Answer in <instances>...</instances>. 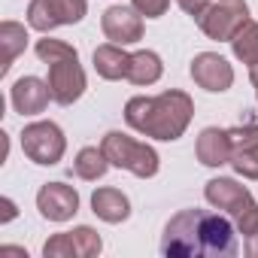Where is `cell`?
Masks as SVG:
<instances>
[{"instance_id":"d6986e66","label":"cell","mask_w":258,"mask_h":258,"mask_svg":"<svg viewBox=\"0 0 258 258\" xmlns=\"http://www.w3.org/2000/svg\"><path fill=\"white\" fill-rule=\"evenodd\" d=\"M106 170H109V158H106L103 149H97V146L79 149V155H76V161H73V173H76L79 179L94 182V179H100Z\"/></svg>"},{"instance_id":"603a6c76","label":"cell","mask_w":258,"mask_h":258,"mask_svg":"<svg viewBox=\"0 0 258 258\" xmlns=\"http://www.w3.org/2000/svg\"><path fill=\"white\" fill-rule=\"evenodd\" d=\"M134 4V10L140 13V16H146V19H161L164 13H167V7H170V0H131Z\"/></svg>"},{"instance_id":"7c38bea8","label":"cell","mask_w":258,"mask_h":258,"mask_svg":"<svg viewBox=\"0 0 258 258\" xmlns=\"http://www.w3.org/2000/svg\"><path fill=\"white\" fill-rule=\"evenodd\" d=\"M100 28L106 34V40H112L118 46H131V43L143 40V16L134 7H109L100 19Z\"/></svg>"},{"instance_id":"52a82bcc","label":"cell","mask_w":258,"mask_h":258,"mask_svg":"<svg viewBox=\"0 0 258 258\" xmlns=\"http://www.w3.org/2000/svg\"><path fill=\"white\" fill-rule=\"evenodd\" d=\"M88 13L85 0H31L28 7V25L40 34H49L61 25H76Z\"/></svg>"},{"instance_id":"5b68a950","label":"cell","mask_w":258,"mask_h":258,"mask_svg":"<svg viewBox=\"0 0 258 258\" xmlns=\"http://www.w3.org/2000/svg\"><path fill=\"white\" fill-rule=\"evenodd\" d=\"M195 22L201 25V31L210 40L231 43L237 31L249 22V7H246V0H213Z\"/></svg>"},{"instance_id":"8fae6325","label":"cell","mask_w":258,"mask_h":258,"mask_svg":"<svg viewBox=\"0 0 258 258\" xmlns=\"http://www.w3.org/2000/svg\"><path fill=\"white\" fill-rule=\"evenodd\" d=\"M191 79L204 91L219 94V91H228L234 85V67L222 55H216V52H201L191 61Z\"/></svg>"},{"instance_id":"4fadbf2b","label":"cell","mask_w":258,"mask_h":258,"mask_svg":"<svg viewBox=\"0 0 258 258\" xmlns=\"http://www.w3.org/2000/svg\"><path fill=\"white\" fill-rule=\"evenodd\" d=\"M10 100H13L16 112H22V115H40V112L49 106L52 91H49V82H43V79H37V76H22V79L13 85Z\"/></svg>"},{"instance_id":"3957f363","label":"cell","mask_w":258,"mask_h":258,"mask_svg":"<svg viewBox=\"0 0 258 258\" xmlns=\"http://www.w3.org/2000/svg\"><path fill=\"white\" fill-rule=\"evenodd\" d=\"M204 198L216 210L228 213L243 237H249V234L258 231V204H255V198L249 195L246 185H240L234 179H225V176H216V179L207 182Z\"/></svg>"},{"instance_id":"44dd1931","label":"cell","mask_w":258,"mask_h":258,"mask_svg":"<svg viewBox=\"0 0 258 258\" xmlns=\"http://www.w3.org/2000/svg\"><path fill=\"white\" fill-rule=\"evenodd\" d=\"M70 55H79L70 43H64V40H52V37H46V40H37V58L49 67L52 61H61V58H70Z\"/></svg>"},{"instance_id":"8992f818","label":"cell","mask_w":258,"mask_h":258,"mask_svg":"<svg viewBox=\"0 0 258 258\" xmlns=\"http://www.w3.org/2000/svg\"><path fill=\"white\" fill-rule=\"evenodd\" d=\"M22 149L34 164L52 167L64 158L67 140H64V131L55 121H34L22 131Z\"/></svg>"},{"instance_id":"6da1fadb","label":"cell","mask_w":258,"mask_h":258,"mask_svg":"<svg viewBox=\"0 0 258 258\" xmlns=\"http://www.w3.org/2000/svg\"><path fill=\"white\" fill-rule=\"evenodd\" d=\"M240 249L231 216L207 210H179L161 234V255L167 258H234Z\"/></svg>"},{"instance_id":"2e32d148","label":"cell","mask_w":258,"mask_h":258,"mask_svg":"<svg viewBox=\"0 0 258 258\" xmlns=\"http://www.w3.org/2000/svg\"><path fill=\"white\" fill-rule=\"evenodd\" d=\"M127 67H131V55L118 43H106L94 49V70L103 79H127Z\"/></svg>"},{"instance_id":"9c48e42d","label":"cell","mask_w":258,"mask_h":258,"mask_svg":"<svg viewBox=\"0 0 258 258\" xmlns=\"http://www.w3.org/2000/svg\"><path fill=\"white\" fill-rule=\"evenodd\" d=\"M100 249H103L100 234L88 225H79L73 231L49 237L43 246V255L46 258H94V255H100Z\"/></svg>"},{"instance_id":"277c9868","label":"cell","mask_w":258,"mask_h":258,"mask_svg":"<svg viewBox=\"0 0 258 258\" xmlns=\"http://www.w3.org/2000/svg\"><path fill=\"white\" fill-rule=\"evenodd\" d=\"M100 149L106 152L109 164H115V167H121V170H127V173H134V176H140V179H152V176L158 173V164H161V161H158V152H155L149 143H140V140L127 137V134H121V131L103 134Z\"/></svg>"},{"instance_id":"cb8c5ba5","label":"cell","mask_w":258,"mask_h":258,"mask_svg":"<svg viewBox=\"0 0 258 258\" xmlns=\"http://www.w3.org/2000/svg\"><path fill=\"white\" fill-rule=\"evenodd\" d=\"M176 4H179V7H182L188 16H191V19H198V16H201L207 7H210V0H176Z\"/></svg>"},{"instance_id":"5bb4252c","label":"cell","mask_w":258,"mask_h":258,"mask_svg":"<svg viewBox=\"0 0 258 258\" xmlns=\"http://www.w3.org/2000/svg\"><path fill=\"white\" fill-rule=\"evenodd\" d=\"M195 155L204 167H222V164H231V137L222 127H204L201 137H198V146H195Z\"/></svg>"},{"instance_id":"484cf974","label":"cell","mask_w":258,"mask_h":258,"mask_svg":"<svg viewBox=\"0 0 258 258\" xmlns=\"http://www.w3.org/2000/svg\"><path fill=\"white\" fill-rule=\"evenodd\" d=\"M246 255H252V258H258V231L246 237Z\"/></svg>"},{"instance_id":"ac0fdd59","label":"cell","mask_w":258,"mask_h":258,"mask_svg":"<svg viewBox=\"0 0 258 258\" xmlns=\"http://www.w3.org/2000/svg\"><path fill=\"white\" fill-rule=\"evenodd\" d=\"M164 73V64L155 52L149 49H140L131 55V67H127V82H134V85H152L158 82Z\"/></svg>"},{"instance_id":"d4e9b609","label":"cell","mask_w":258,"mask_h":258,"mask_svg":"<svg viewBox=\"0 0 258 258\" xmlns=\"http://www.w3.org/2000/svg\"><path fill=\"white\" fill-rule=\"evenodd\" d=\"M0 207H4V213H0V222H13V219H16V213H19V210H16V204H13L10 198L0 201Z\"/></svg>"},{"instance_id":"4316f807","label":"cell","mask_w":258,"mask_h":258,"mask_svg":"<svg viewBox=\"0 0 258 258\" xmlns=\"http://www.w3.org/2000/svg\"><path fill=\"white\" fill-rule=\"evenodd\" d=\"M0 252H4V255H28L25 249H16V246H4V249H0Z\"/></svg>"},{"instance_id":"9a60e30c","label":"cell","mask_w":258,"mask_h":258,"mask_svg":"<svg viewBox=\"0 0 258 258\" xmlns=\"http://www.w3.org/2000/svg\"><path fill=\"white\" fill-rule=\"evenodd\" d=\"M91 210H94L97 219H103L109 225H118V222H124L127 216H131V201H127L124 191L106 185V188H97L91 195Z\"/></svg>"},{"instance_id":"ba28073f","label":"cell","mask_w":258,"mask_h":258,"mask_svg":"<svg viewBox=\"0 0 258 258\" xmlns=\"http://www.w3.org/2000/svg\"><path fill=\"white\" fill-rule=\"evenodd\" d=\"M46 82H49V91H52V100L55 103H61V106L76 103L85 94V70L79 67V55L52 61Z\"/></svg>"},{"instance_id":"7a4b0ae2","label":"cell","mask_w":258,"mask_h":258,"mask_svg":"<svg viewBox=\"0 0 258 258\" xmlns=\"http://www.w3.org/2000/svg\"><path fill=\"white\" fill-rule=\"evenodd\" d=\"M195 115V103L185 91H161L155 97H131L124 103V121L137 134H146L152 140H179Z\"/></svg>"},{"instance_id":"83f0119b","label":"cell","mask_w":258,"mask_h":258,"mask_svg":"<svg viewBox=\"0 0 258 258\" xmlns=\"http://www.w3.org/2000/svg\"><path fill=\"white\" fill-rule=\"evenodd\" d=\"M249 79H252V85H255V94H258V67H252V73H249Z\"/></svg>"},{"instance_id":"e0dca14e","label":"cell","mask_w":258,"mask_h":258,"mask_svg":"<svg viewBox=\"0 0 258 258\" xmlns=\"http://www.w3.org/2000/svg\"><path fill=\"white\" fill-rule=\"evenodd\" d=\"M28 49V31L19 22H4L0 25V52H4V64H0V73H10L13 61Z\"/></svg>"},{"instance_id":"30bf717a","label":"cell","mask_w":258,"mask_h":258,"mask_svg":"<svg viewBox=\"0 0 258 258\" xmlns=\"http://www.w3.org/2000/svg\"><path fill=\"white\" fill-rule=\"evenodd\" d=\"M37 210L43 219L49 222H67L76 216L79 210V195L73 185H64V182H46L40 191H37Z\"/></svg>"},{"instance_id":"ffe728a7","label":"cell","mask_w":258,"mask_h":258,"mask_svg":"<svg viewBox=\"0 0 258 258\" xmlns=\"http://www.w3.org/2000/svg\"><path fill=\"white\" fill-rule=\"evenodd\" d=\"M231 49H234V58L249 64V67H258V22H246L237 37L231 40Z\"/></svg>"},{"instance_id":"7402d4cb","label":"cell","mask_w":258,"mask_h":258,"mask_svg":"<svg viewBox=\"0 0 258 258\" xmlns=\"http://www.w3.org/2000/svg\"><path fill=\"white\" fill-rule=\"evenodd\" d=\"M231 167L246 176V179H258V140L249 146V149H240L231 155Z\"/></svg>"}]
</instances>
